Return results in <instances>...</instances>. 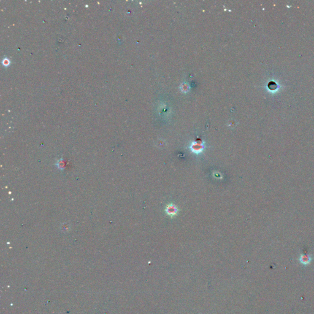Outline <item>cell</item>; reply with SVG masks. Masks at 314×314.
<instances>
[{"instance_id": "6da1fadb", "label": "cell", "mask_w": 314, "mask_h": 314, "mask_svg": "<svg viewBox=\"0 0 314 314\" xmlns=\"http://www.w3.org/2000/svg\"><path fill=\"white\" fill-rule=\"evenodd\" d=\"M179 211L178 208L173 204H169L166 209H165V212L167 215L170 216L171 218H173L174 216H175L177 212Z\"/></svg>"}, {"instance_id": "7a4b0ae2", "label": "cell", "mask_w": 314, "mask_h": 314, "mask_svg": "<svg viewBox=\"0 0 314 314\" xmlns=\"http://www.w3.org/2000/svg\"><path fill=\"white\" fill-rule=\"evenodd\" d=\"M204 148V147L203 144H198V143H196V144L194 143V144H192L190 147V149L193 152V153L194 154H196V155H198V154L202 153Z\"/></svg>"}, {"instance_id": "3957f363", "label": "cell", "mask_w": 314, "mask_h": 314, "mask_svg": "<svg viewBox=\"0 0 314 314\" xmlns=\"http://www.w3.org/2000/svg\"><path fill=\"white\" fill-rule=\"evenodd\" d=\"M312 261V257L310 255H304L302 254L299 257V261L300 263L304 265H308Z\"/></svg>"}]
</instances>
